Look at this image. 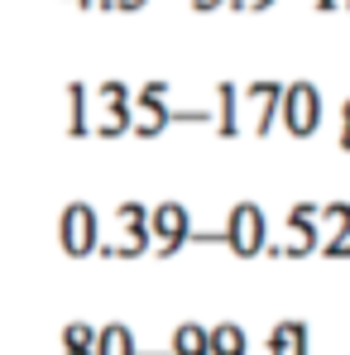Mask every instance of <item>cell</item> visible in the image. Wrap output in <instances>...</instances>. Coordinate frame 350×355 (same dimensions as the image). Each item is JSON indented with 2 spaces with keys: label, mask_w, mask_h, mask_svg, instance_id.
Returning <instances> with one entry per match:
<instances>
[{
  "label": "cell",
  "mask_w": 350,
  "mask_h": 355,
  "mask_svg": "<svg viewBox=\"0 0 350 355\" xmlns=\"http://www.w3.org/2000/svg\"><path fill=\"white\" fill-rule=\"evenodd\" d=\"M221 245L231 250L235 259H259L264 245H269V221H264V207L259 202H235L226 226H221Z\"/></svg>",
  "instance_id": "cell-1"
},
{
  "label": "cell",
  "mask_w": 350,
  "mask_h": 355,
  "mask_svg": "<svg viewBox=\"0 0 350 355\" xmlns=\"http://www.w3.org/2000/svg\"><path fill=\"white\" fill-rule=\"evenodd\" d=\"M279 120H283V130H288L292 139L317 135V125H322V92H317V82H307V77L283 82V96H279Z\"/></svg>",
  "instance_id": "cell-2"
},
{
  "label": "cell",
  "mask_w": 350,
  "mask_h": 355,
  "mask_svg": "<svg viewBox=\"0 0 350 355\" xmlns=\"http://www.w3.org/2000/svg\"><path fill=\"white\" fill-rule=\"evenodd\" d=\"M317 240H322V226H317V202H297L283 221V240H269L264 254L274 259H307L317 254Z\"/></svg>",
  "instance_id": "cell-3"
},
{
  "label": "cell",
  "mask_w": 350,
  "mask_h": 355,
  "mask_svg": "<svg viewBox=\"0 0 350 355\" xmlns=\"http://www.w3.org/2000/svg\"><path fill=\"white\" fill-rule=\"evenodd\" d=\"M144 231H149V240H154V250H149V254L173 259L177 250L187 245V236H192V216H187V207H182V202H154V207H149V216H144Z\"/></svg>",
  "instance_id": "cell-4"
},
{
  "label": "cell",
  "mask_w": 350,
  "mask_h": 355,
  "mask_svg": "<svg viewBox=\"0 0 350 355\" xmlns=\"http://www.w3.org/2000/svg\"><path fill=\"white\" fill-rule=\"evenodd\" d=\"M58 240H62V250H67L72 259L96 254V245H101L96 207H91V202H67V207H62V216H58Z\"/></svg>",
  "instance_id": "cell-5"
},
{
  "label": "cell",
  "mask_w": 350,
  "mask_h": 355,
  "mask_svg": "<svg viewBox=\"0 0 350 355\" xmlns=\"http://www.w3.org/2000/svg\"><path fill=\"white\" fill-rule=\"evenodd\" d=\"M279 96H283V82H274V77H254V82L240 87V101L259 106V116H254V135L259 139H269L274 125H279Z\"/></svg>",
  "instance_id": "cell-6"
},
{
  "label": "cell",
  "mask_w": 350,
  "mask_h": 355,
  "mask_svg": "<svg viewBox=\"0 0 350 355\" xmlns=\"http://www.w3.org/2000/svg\"><path fill=\"white\" fill-rule=\"evenodd\" d=\"M216 135L221 139H240V87L235 82H216Z\"/></svg>",
  "instance_id": "cell-7"
},
{
  "label": "cell",
  "mask_w": 350,
  "mask_h": 355,
  "mask_svg": "<svg viewBox=\"0 0 350 355\" xmlns=\"http://www.w3.org/2000/svg\"><path fill=\"white\" fill-rule=\"evenodd\" d=\"M67 139H91V111H87V82H67Z\"/></svg>",
  "instance_id": "cell-8"
},
{
  "label": "cell",
  "mask_w": 350,
  "mask_h": 355,
  "mask_svg": "<svg viewBox=\"0 0 350 355\" xmlns=\"http://www.w3.org/2000/svg\"><path fill=\"white\" fill-rule=\"evenodd\" d=\"M207 355H250V336L235 322H216L207 327Z\"/></svg>",
  "instance_id": "cell-9"
},
{
  "label": "cell",
  "mask_w": 350,
  "mask_h": 355,
  "mask_svg": "<svg viewBox=\"0 0 350 355\" xmlns=\"http://www.w3.org/2000/svg\"><path fill=\"white\" fill-rule=\"evenodd\" d=\"M269 355H307V322H279L274 331H269Z\"/></svg>",
  "instance_id": "cell-10"
},
{
  "label": "cell",
  "mask_w": 350,
  "mask_h": 355,
  "mask_svg": "<svg viewBox=\"0 0 350 355\" xmlns=\"http://www.w3.org/2000/svg\"><path fill=\"white\" fill-rule=\"evenodd\" d=\"M96 355H139L134 331H130L125 322H106V327H96Z\"/></svg>",
  "instance_id": "cell-11"
},
{
  "label": "cell",
  "mask_w": 350,
  "mask_h": 355,
  "mask_svg": "<svg viewBox=\"0 0 350 355\" xmlns=\"http://www.w3.org/2000/svg\"><path fill=\"white\" fill-rule=\"evenodd\" d=\"M168 355H207V327H202V322H182L173 331Z\"/></svg>",
  "instance_id": "cell-12"
},
{
  "label": "cell",
  "mask_w": 350,
  "mask_h": 355,
  "mask_svg": "<svg viewBox=\"0 0 350 355\" xmlns=\"http://www.w3.org/2000/svg\"><path fill=\"white\" fill-rule=\"evenodd\" d=\"M317 226H326V236H350V202H326V207H317Z\"/></svg>",
  "instance_id": "cell-13"
},
{
  "label": "cell",
  "mask_w": 350,
  "mask_h": 355,
  "mask_svg": "<svg viewBox=\"0 0 350 355\" xmlns=\"http://www.w3.org/2000/svg\"><path fill=\"white\" fill-rule=\"evenodd\" d=\"M62 351H96V327L91 322H67L62 327Z\"/></svg>",
  "instance_id": "cell-14"
},
{
  "label": "cell",
  "mask_w": 350,
  "mask_h": 355,
  "mask_svg": "<svg viewBox=\"0 0 350 355\" xmlns=\"http://www.w3.org/2000/svg\"><path fill=\"white\" fill-rule=\"evenodd\" d=\"M144 216H149L144 202H116V226L120 231H144Z\"/></svg>",
  "instance_id": "cell-15"
},
{
  "label": "cell",
  "mask_w": 350,
  "mask_h": 355,
  "mask_svg": "<svg viewBox=\"0 0 350 355\" xmlns=\"http://www.w3.org/2000/svg\"><path fill=\"white\" fill-rule=\"evenodd\" d=\"M317 259H326V264L350 259V236H326V240H317Z\"/></svg>",
  "instance_id": "cell-16"
},
{
  "label": "cell",
  "mask_w": 350,
  "mask_h": 355,
  "mask_svg": "<svg viewBox=\"0 0 350 355\" xmlns=\"http://www.w3.org/2000/svg\"><path fill=\"white\" fill-rule=\"evenodd\" d=\"M187 5H192V10H197V15H211V10H221V5H226V0H187Z\"/></svg>",
  "instance_id": "cell-17"
},
{
  "label": "cell",
  "mask_w": 350,
  "mask_h": 355,
  "mask_svg": "<svg viewBox=\"0 0 350 355\" xmlns=\"http://www.w3.org/2000/svg\"><path fill=\"white\" fill-rule=\"evenodd\" d=\"M312 5H317L322 15H331V10H341V0H312Z\"/></svg>",
  "instance_id": "cell-18"
},
{
  "label": "cell",
  "mask_w": 350,
  "mask_h": 355,
  "mask_svg": "<svg viewBox=\"0 0 350 355\" xmlns=\"http://www.w3.org/2000/svg\"><path fill=\"white\" fill-rule=\"evenodd\" d=\"M274 0H250V15H259V10H269Z\"/></svg>",
  "instance_id": "cell-19"
},
{
  "label": "cell",
  "mask_w": 350,
  "mask_h": 355,
  "mask_svg": "<svg viewBox=\"0 0 350 355\" xmlns=\"http://www.w3.org/2000/svg\"><path fill=\"white\" fill-rule=\"evenodd\" d=\"M341 130H350V96H346V106H341Z\"/></svg>",
  "instance_id": "cell-20"
},
{
  "label": "cell",
  "mask_w": 350,
  "mask_h": 355,
  "mask_svg": "<svg viewBox=\"0 0 350 355\" xmlns=\"http://www.w3.org/2000/svg\"><path fill=\"white\" fill-rule=\"evenodd\" d=\"M77 5H82V10H96V5H101V0H77Z\"/></svg>",
  "instance_id": "cell-21"
},
{
  "label": "cell",
  "mask_w": 350,
  "mask_h": 355,
  "mask_svg": "<svg viewBox=\"0 0 350 355\" xmlns=\"http://www.w3.org/2000/svg\"><path fill=\"white\" fill-rule=\"evenodd\" d=\"M62 355H96V351H62Z\"/></svg>",
  "instance_id": "cell-22"
},
{
  "label": "cell",
  "mask_w": 350,
  "mask_h": 355,
  "mask_svg": "<svg viewBox=\"0 0 350 355\" xmlns=\"http://www.w3.org/2000/svg\"><path fill=\"white\" fill-rule=\"evenodd\" d=\"M341 10H350V0H341Z\"/></svg>",
  "instance_id": "cell-23"
},
{
  "label": "cell",
  "mask_w": 350,
  "mask_h": 355,
  "mask_svg": "<svg viewBox=\"0 0 350 355\" xmlns=\"http://www.w3.org/2000/svg\"><path fill=\"white\" fill-rule=\"evenodd\" d=\"M139 5H149V0H139Z\"/></svg>",
  "instance_id": "cell-24"
}]
</instances>
